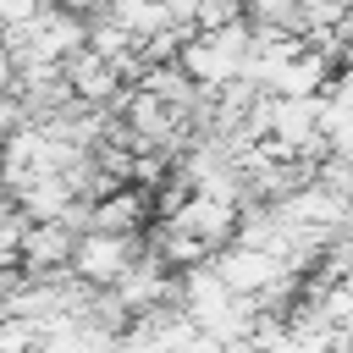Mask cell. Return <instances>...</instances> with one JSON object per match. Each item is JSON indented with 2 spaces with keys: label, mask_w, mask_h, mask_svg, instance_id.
I'll return each instance as SVG.
<instances>
[{
  "label": "cell",
  "mask_w": 353,
  "mask_h": 353,
  "mask_svg": "<svg viewBox=\"0 0 353 353\" xmlns=\"http://www.w3.org/2000/svg\"><path fill=\"white\" fill-rule=\"evenodd\" d=\"M61 77H66V88H72L77 105H105L116 88H127V72L116 61H105L99 50H88V44L61 61Z\"/></svg>",
  "instance_id": "5b68a950"
},
{
  "label": "cell",
  "mask_w": 353,
  "mask_h": 353,
  "mask_svg": "<svg viewBox=\"0 0 353 353\" xmlns=\"http://www.w3.org/2000/svg\"><path fill=\"white\" fill-rule=\"evenodd\" d=\"M143 221H149V199L132 182L99 193L94 199V215H88V226H105V232H143Z\"/></svg>",
  "instance_id": "8992f818"
},
{
  "label": "cell",
  "mask_w": 353,
  "mask_h": 353,
  "mask_svg": "<svg viewBox=\"0 0 353 353\" xmlns=\"http://www.w3.org/2000/svg\"><path fill=\"white\" fill-rule=\"evenodd\" d=\"M72 226L66 221H22V243H17V265L22 276H61L72 259Z\"/></svg>",
  "instance_id": "277c9868"
},
{
  "label": "cell",
  "mask_w": 353,
  "mask_h": 353,
  "mask_svg": "<svg viewBox=\"0 0 353 353\" xmlns=\"http://www.w3.org/2000/svg\"><path fill=\"white\" fill-rule=\"evenodd\" d=\"M50 0H0V33H17V28H28L39 11H44Z\"/></svg>",
  "instance_id": "52a82bcc"
},
{
  "label": "cell",
  "mask_w": 353,
  "mask_h": 353,
  "mask_svg": "<svg viewBox=\"0 0 353 353\" xmlns=\"http://www.w3.org/2000/svg\"><path fill=\"white\" fill-rule=\"evenodd\" d=\"M248 50H254V28H248V17H237L221 28H193L176 50V66L199 88H221V83H237L248 72Z\"/></svg>",
  "instance_id": "6da1fadb"
},
{
  "label": "cell",
  "mask_w": 353,
  "mask_h": 353,
  "mask_svg": "<svg viewBox=\"0 0 353 353\" xmlns=\"http://www.w3.org/2000/svg\"><path fill=\"white\" fill-rule=\"evenodd\" d=\"M143 254V232H105V226H83L72 237V259H66V276L83 281V287H116L132 259Z\"/></svg>",
  "instance_id": "7a4b0ae2"
},
{
  "label": "cell",
  "mask_w": 353,
  "mask_h": 353,
  "mask_svg": "<svg viewBox=\"0 0 353 353\" xmlns=\"http://www.w3.org/2000/svg\"><path fill=\"white\" fill-rule=\"evenodd\" d=\"M237 210L243 204H226V199H210V193H188L171 215H160L165 226H176V232H188V237H199V243H210V248H221V243H232L237 237Z\"/></svg>",
  "instance_id": "3957f363"
}]
</instances>
